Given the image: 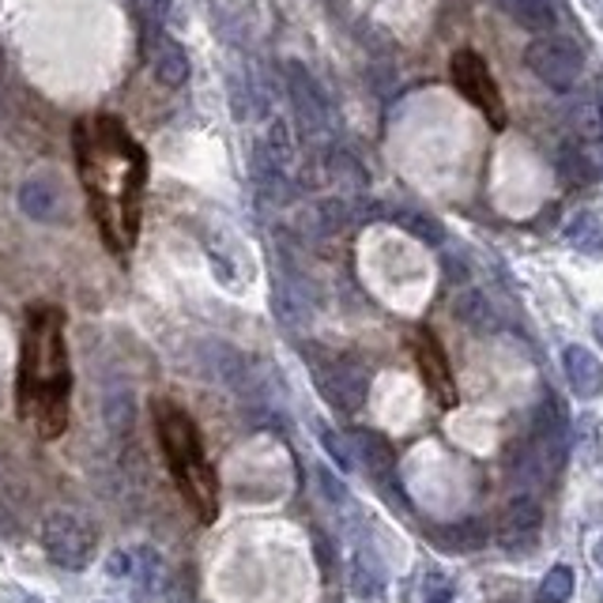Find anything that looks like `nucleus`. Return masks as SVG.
<instances>
[{"label": "nucleus", "mask_w": 603, "mask_h": 603, "mask_svg": "<svg viewBox=\"0 0 603 603\" xmlns=\"http://www.w3.org/2000/svg\"><path fill=\"white\" fill-rule=\"evenodd\" d=\"M72 366L64 351V314L57 306H35L23 329L20 370H15V412L38 426L46 441L69 426Z\"/></svg>", "instance_id": "f257e3e1"}, {"label": "nucleus", "mask_w": 603, "mask_h": 603, "mask_svg": "<svg viewBox=\"0 0 603 603\" xmlns=\"http://www.w3.org/2000/svg\"><path fill=\"white\" fill-rule=\"evenodd\" d=\"M151 418H155L158 449H163L166 468H170L181 498L189 501L192 517L212 524L220 517V480H215L212 464L204 457V441H200L197 423L189 418L186 407L163 397L151 404Z\"/></svg>", "instance_id": "f03ea898"}, {"label": "nucleus", "mask_w": 603, "mask_h": 603, "mask_svg": "<svg viewBox=\"0 0 603 603\" xmlns=\"http://www.w3.org/2000/svg\"><path fill=\"white\" fill-rule=\"evenodd\" d=\"M42 547L46 558L61 569H87L98 555V532L69 509H54L42 521Z\"/></svg>", "instance_id": "7ed1b4c3"}, {"label": "nucleus", "mask_w": 603, "mask_h": 603, "mask_svg": "<svg viewBox=\"0 0 603 603\" xmlns=\"http://www.w3.org/2000/svg\"><path fill=\"white\" fill-rule=\"evenodd\" d=\"M524 64L540 83L555 91H569L584 72V49L566 35H540L528 42Z\"/></svg>", "instance_id": "20e7f679"}, {"label": "nucleus", "mask_w": 603, "mask_h": 603, "mask_svg": "<svg viewBox=\"0 0 603 603\" xmlns=\"http://www.w3.org/2000/svg\"><path fill=\"white\" fill-rule=\"evenodd\" d=\"M449 75H452V83H457L460 95L487 117L494 129H506V103H501V91H498V83H494L487 61H483L475 49H457L449 61Z\"/></svg>", "instance_id": "39448f33"}, {"label": "nucleus", "mask_w": 603, "mask_h": 603, "mask_svg": "<svg viewBox=\"0 0 603 603\" xmlns=\"http://www.w3.org/2000/svg\"><path fill=\"white\" fill-rule=\"evenodd\" d=\"M283 75H287V95L291 106H295V121L306 137H317V132L329 129V103H324V91L317 87V80L309 75L306 64L291 61L283 64Z\"/></svg>", "instance_id": "423d86ee"}, {"label": "nucleus", "mask_w": 603, "mask_h": 603, "mask_svg": "<svg viewBox=\"0 0 603 603\" xmlns=\"http://www.w3.org/2000/svg\"><path fill=\"white\" fill-rule=\"evenodd\" d=\"M412 343H415V363H418V374H423L426 389L434 392L438 404L452 407L457 404V385H452L449 358H446V351H441L438 336H434L430 329H418Z\"/></svg>", "instance_id": "0eeeda50"}, {"label": "nucleus", "mask_w": 603, "mask_h": 603, "mask_svg": "<svg viewBox=\"0 0 603 603\" xmlns=\"http://www.w3.org/2000/svg\"><path fill=\"white\" fill-rule=\"evenodd\" d=\"M543 528V509L535 498H528V494H517V498L506 501V509H501V521H498V543L506 551H524L535 543V535H540Z\"/></svg>", "instance_id": "6e6552de"}, {"label": "nucleus", "mask_w": 603, "mask_h": 603, "mask_svg": "<svg viewBox=\"0 0 603 603\" xmlns=\"http://www.w3.org/2000/svg\"><path fill=\"white\" fill-rule=\"evenodd\" d=\"M317 389L324 392V397L332 400L336 407H358L366 400V389H370V377L358 363H351V358H340V363L324 366V370H317Z\"/></svg>", "instance_id": "1a4fd4ad"}, {"label": "nucleus", "mask_w": 603, "mask_h": 603, "mask_svg": "<svg viewBox=\"0 0 603 603\" xmlns=\"http://www.w3.org/2000/svg\"><path fill=\"white\" fill-rule=\"evenodd\" d=\"M563 370H566V381H569V389H574V397L596 400L603 392V363L589 347H581V343H569L563 351Z\"/></svg>", "instance_id": "9d476101"}, {"label": "nucleus", "mask_w": 603, "mask_h": 603, "mask_svg": "<svg viewBox=\"0 0 603 603\" xmlns=\"http://www.w3.org/2000/svg\"><path fill=\"white\" fill-rule=\"evenodd\" d=\"M558 178L574 189H584L600 178V144H581V140H569L558 147Z\"/></svg>", "instance_id": "9b49d317"}, {"label": "nucleus", "mask_w": 603, "mask_h": 603, "mask_svg": "<svg viewBox=\"0 0 603 603\" xmlns=\"http://www.w3.org/2000/svg\"><path fill=\"white\" fill-rule=\"evenodd\" d=\"M147 61L163 87H181L189 80V57L174 38L158 35V42H147Z\"/></svg>", "instance_id": "f8f14e48"}, {"label": "nucleus", "mask_w": 603, "mask_h": 603, "mask_svg": "<svg viewBox=\"0 0 603 603\" xmlns=\"http://www.w3.org/2000/svg\"><path fill=\"white\" fill-rule=\"evenodd\" d=\"M498 8L535 35H551L558 23V0H498Z\"/></svg>", "instance_id": "ddd939ff"}, {"label": "nucleus", "mask_w": 603, "mask_h": 603, "mask_svg": "<svg viewBox=\"0 0 603 603\" xmlns=\"http://www.w3.org/2000/svg\"><path fill=\"white\" fill-rule=\"evenodd\" d=\"M351 446H355L363 468L374 475V480H389L392 468H397V452H392L389 441L381 438L377 430H355L351 434Z\"/></svg>", "instance_id": "4468645a"}, {"label": "nucleus", "mask_w": 603, "mask_h": 603, "mask_svg": "<svg viewBox=\"0 0 603 603\" xmlns=\"http://www.w3.org/2000/svg\"><path fill=\"white\" fill-rule=\"evenodd\" d=\"M20 208L23 215H31L35 223H54L64 215V200H61V189L49 186V181H27L20 189Z\"/></svg>", "instance_id": "2eb2a0df"}, {"label": "nucleus", "mask_w": 603, "mask_h": 603, "mask_svg": "<svg viewBox=\"0 0 603 603\" xmlns=\"http://www.w3.org/2000/svg\"><path fill=\"white\" fill-rule=\"evenodd\" d=\"M347 223H351V204H347V200H340V197L317 200V204L306 212V226L314 234H321V238H329V234H340Z\"/></svg>", "instance_id": "dca6fc26"}, {"label": "nucleus", "mask_w": 603, "mask_h": 603, "mask_svg": "<svg viewBox=\"0 0 603 603\" xmlns=\"http://www.w3.org/2000/svg\"><path fill=\"white\" fill-rule=\"evenodd\" d=\"M132 555H137V563H125V577H132V584H137V600L147 603L158 589L163 563H158V555L151 547H137Z\"/></svg>", "instance_id": "f3484780"}, {"label": "nucleus", "mask_w": 603, "mask_h": 603, "mask_svg": "<svg viewBox=\"0 0 603 603\" xmlns=\"http://www.w3.org/2000/svg\"><path fill=\"white\" fill-rule=\"evenodd\" d=\"M566 241L584 257H600L603 253V226L592 212H577L566 223Z\"/></svg>", "instance_id": "a211bd4d"}, {"label": "nucleus", "mask_w": 603, "mask_h": 603, "mask_svg": "<svg viewBox=\"0 0 603 603\" xmlns=\"http://www.w3.org/2000/svg\"><path fill=\"white\" fill-rule=\"evenodd\" d=\"M324 174H329V181L332 186H340V189H363L366 186V170H363V163H358L351 151H343L336 147L329 158H324Z\"/></svg>", "instance_id": "6ab92c4d"}, {"label": "nucleus", "mask_w": 603, "mask_h": 603, "mask_svg": "<svg viewBox=\"0 0 603 603\" xmlns=\"http://www.w3.org/2000/svg\"><path fill=\"white\" fill-rule=\"evenodd\" d=\"M264 151L272 155V163H280L283 170H291L295 163V132H291V121L287 117H272L268 121V132H264Z\"/></svg>", "instance_id": "aec40b11"}, {"label": "nucleus", "mask_w": 603, "mask_h": 603, "mask_svg": "<svg viewBox=\"0 0 603 603\" xmlns=\"http://www.w3.org/2000/svg\"><path fill=\"white\" fill-rule=\"evenodd\" d=\"M452 314H457V321H464L468 329H475V332L494 329V309L480 291H464V295L452 302Z\"/></svg>", "instance_id": "412c9836"}, {"label": "nucleus", "mask_w": 603, "mask_h": 603, "mask_svg": "<svg viewBox=\"0 0 603 603\" xmlns=\"http://www.w3.org/2000/svg\"><path fill=\"white\" fill-rule=\"evenodd\" d=\"M385 589V577L381 569H377L370 558L358 555L355 563H351V592H355L358 600H377Z\"/></svg>", "instance_id": "4be33fe9"}, {"label": "nucleus", "mask_w": 603, "mask_h": 603, "mask_svg": "<svg viewBox=\"0 0 603 603\" xmlns=\"http://www.w3.org/2000/svg\"><path fill=\"white\" fill-rule=\"evenodd\" d=\"M569 125H574V140L581 144H600L603 140V114L596 103H581L574 114H569Z\"/></svg>", "instance_id": "5701e85b"}, {"label": "nucleus", "mask_w": 603, "mask_h": 603, "mask_svg": "<svg viewBox=\"0 0 603 603\" xmlns=\"http://www.w3.org/2000/svg\"><path fill=\"white\" fill-rule=\"evenodd\" d=\"M574 584H577L574 569H569V566H555L547 577H543L540 596H535V603H566L569 596H574Z\"/></svg>", "instance_id": "b1692460"}, {"label": "nucleus", "mask_w": 603, "mask_h": 603, "mask_svg": "<svg viewBox=\"0 0 603 603\" xmlns=\"http://www.w3.org/2000/svg\"><path fill=\"white\" fill-rule=\"evenodd\" d=\"M397 223L404 226L407 234H415L418 241H426V246H441V226H438V220H430V215H423V212H400Z\"/></svg>", "instance_id": "393cba45"}, {"label": "nucleus", "mask_w": 603, "mask_h": 603, "mask_svg": "<svg viewBox=\"0 0 603 603\" xmlns=\"http://www.w3.org/2000/svg\"><path fill=\"white\" fill-rule=\"evenodd\" d=\"M418 592H423V603H449L452 600V584L441 574L423 577V589Z\"/></svg>", "instance_id": "a878e982"}, {"label": "nucleus", "mask_w": 603, "mask_h": 603, "mask_svg": "<svg viewBox=\"0 0 603 603\" xmlns=\"http://www.w3.org/2000/svg\"><path fill=\"white\" fill-rule=\"evenodd\" d=\"M321 446H324V452H329L332 460H336L340 468H351V449L343 446V438L332 426H321Z\"/></svg>", "instance_id": "bb28decb"}, {"label": "nucleus", "mask_w": 603, "mask_h": 603, "mask_svg": "<svg viewBox=\"0 0 603 603\" xmlns=\"http://www.w3.org/2000/svg\"><path fill=\"white\" fill-rule=\"evenodd\" d=\"M449 540L446 543H452V547H460V551H464V547H475V543H483V540H487V535H483L480 532V524H460V528H449Z\"/></svg>", "instance_id": "cd10ccee"}, {"label": "nucleus", "mask_w": 603, "mask_h": 603, "mask_svg": "<svg viewBox=\"0 0 603 603\" xmlns=\"http://www.w3.org/2000/svg\"><path fill=\"white\" fill-rule=\"evenodd\" d=\"M140 4V12H144V20L151 23V27H158V23L170 15V4L174 0H137Z\"/></svg>", "instance_id": "c85d7f7f"}, {"label": "nucleus", "mask_w": 603, "mask_h": 603, "mask_svg": "<svg viewBox=\"0 0 603 603\" xmlns=\"http://www.w3.org/2000/svg\"><path fill=\"white\" fill-rule=\"evenodd\" d=\"M592 332H596V340L603 343V314H596V321H592Z\"/></svg>", "instance_id": "c756f323"}, {"label": "nucleus", "mask_w": 603, "mask_h": 603, "mask_svg": "<svg viewBox=\"0 0 603 603\" xmlns=\"http://www.w3.org/2000/svg\"><path fill=\"white\" fill-rule=\"evenodd\" d=\"M596 563H600V569H603V540L596 543Z\"/></svg>", "instance_id": "7c9ffc66"}, {"label": "nucleus", "mask_w": 603, "mask_h": 603, "mask_svg": "<svg viewBox=\"0 0 603 603\" xmlns=\"http://www.w3.org/2000/svg\"><path fill=\"white\" fill-rule=\"evenodd\" d=\"M600 603H603V600H600Z\"/></svg>", "instance_id": "2f4dec72"}]
</instances>
